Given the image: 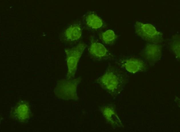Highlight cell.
Instances as JSON below:
<instances>
[{"label": "cell", "mask_w": 180, "mask_h": 132, "mask_svg": "<svg viewBox=\"0 0 180 132\" xmlns=\"http://www.w3.org/2000/svg\"><path fill=\"white\" fill-rule=\"evenodd\" d=\"M128 80L126 74L116 67L109 65L104 74L96 80L101 87L111 96H117Z\"/></svg>", "instance_id": "1"}, {"label": "cell", "mask_w": 180, "mask_h": 132, "mask_svg": "<svg viewBox=\"0 0 180 132\" xmlns=\"http://www.w3.org/2000/svg\"><path fill=\"white\" fill-rule=\"evenodd\" d=\"M82 79L76 78L62 79L59 80L54 89V93L59 98L66 100L76 101L78 99L77 92L78 85Z\"/></svg>", "instance_id": "2"}, {"label": "cell", "mask_w": 180, "mask_h": 132, "mask_svg": "<svg viewBox=\"0 0 180 132\" xmlns=\"http://www.w3.org/2000/svg\"><path fill=\"white\" fill-rule=\"evenodd\" d=\"M86 47L85 43L80 42L76 46L65 49L67 67V78L72 79L74 77L79 61Z\"/></svg>", "instance_id": "3"}, {"label": "cell", "mask_w": 180, "mask_h": 132, "mask_svg": "<svg viewBox=\"0 0 180 132\" xmlns=\"http://www.w3.org/2000/svg\"><path fill=\"white\" fill-rule=\"evenodd\" d=\"M135 29L138 36L150 43L159 44L163 41L162 33L157 31L151 24L137 22L135 25Z\"/></svg>", "instance_id": "4"}, {"label": "cell", "mask_w": 180, "mask_h": 132, "mask_svg": "<svg viewBox=\"0 0 180 132\" xmlns=\"http://www.w3.org/2000/svg\"><path fill=\"white\" fill-rule=\"evenodd\" d=\"M162 48L159 44H147L142 51L141 55L143 58L150 65L155 64L161 57Z\"/></svg>", "instance_id": "5"}, {"label": "cell", "mask_w": 180, "mask_h": 132, "mask_svg": "<svg viewBox=\"0 0 180 132\" xmlns=\"http://www.w3.org/2000/svg\"><path fill=\"white\" fill-rule=\"evenodd\" d=\"M90 45L88 49L89 54L94 59L98 60L107 59L111 57V54L102 44L91 37Z\"/></svg>", "instance_id": "6"}, {"label": "cell", "mask_w": 180, "mask_h": 132, "mask_svg": "<svg viewBox=\"0 0 180 132\" xmlns=\"http://www.w3.org/2000/svg\"><path fill=\"white\" fill-rule=\"evenodd\" d=\"M100 110L107 122L113 127L123 126L121 121L116 111L115 107L111 104L103 106Z\"/></svg>", "instance_id": "7"}, {"label": "cell", "mask_w": 180, "mask_h": 132, "mask_svg": "<svg viewBox=\"0 0 180 132\" xmlns=\"http://www.w3.org/2000/svg\"><path fill=\"white\" fill-rule=\"evenodd\" d=\"M120 64L122 68L131 73L144 71L146 67L145 63L143 60L136 58L123 59L120 61Z\"/></svg>", "instance_id": "8"}, {"label": "cell", "mask_w": 180, "mask_h": 132, "mask_svg": "<svg viewBox=\"0 0 180 132\" xmlns=\"http://www.w3.org/2000/svg\"><path fill=\"white\" fill-rule=\"evenodd\" d=\"M63 34L65 40L67 42H72L78 40L82 34L81 25L78 23L71 25L65 31Z\"/></svg>", "instance_id": "9"}, {"label": "cell", "mask_w": 180, "mask_h": 132, "mask_svg": "<svg viewBox=\"0 0 180 132\" xmlns=\"http://www.w3.org/2000/svg\"><path fill=\"white\" fill-rule=\"evenodd\" d=\"M29 110L25 103H20L13 111L14 117L19 121H24L29 116Z\"/></svg>", "instance_id": "10"}, {"label": "cell", "mask_w": 180, "mask_h": 132, "mask_svg": "<svg viewBox=\"0 0 180 132\" xmlns=\"http://www.w3.org/2000/svg\"><path fill=\"white\" fill-rule=\"evenodd\" d=\"M87 25L89 28L94 29L100 28L103 25L102 19L96 14L90 13L85 17Z\"/></svg>", "instance_id": "11"}, {"label": "cell", "mask_w": 180, "mask_h": 132, "mask_svg": "<svg viewBox=\"0 0 180 132\" xmlns=\"http://www.w3.org/2000/svg\"><path fill=\"white\" fill-rule=\"evenodd\" d=\"M100 37L103 42L107 45L113 44L117 38V36L114 31L110 29L102 33L100 35Z\"/></svg>", "instance_id": "12"}, {"label": "cell", "mask_w": 180, "mask_h": 132, "mask_svg": "<svg viewBox=\"0 0 180 132\" xmlns=\"http://www.w3.org/2000/svg\"><path fill=\"white\" fill-rule=\"evenodd\" d=\"M169 47L175 57L180 59V36L174 35L171 38L169 43Z\"/></svg>", "instance_id": "13"}]
</instances>
